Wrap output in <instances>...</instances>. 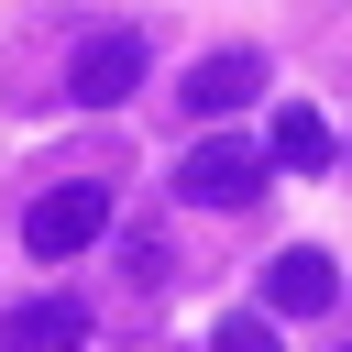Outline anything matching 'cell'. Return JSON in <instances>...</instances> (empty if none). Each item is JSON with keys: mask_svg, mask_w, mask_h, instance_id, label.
Masks as SVG:
<instances>
[{"mask_svg": "<svg viewBox=\"0 0 352 352\" xmlns=\"http://www.w3.org/2000/svg\"><path fill=\"white\" fill-rule=\"evenodd\" d=\"M143 66H154V33H143V22H88V33L66 44L55 99H77V110H121V99L143 88Z\"/></svg>", "mask_w": 352, "mask_h": 352, "instance_id": "6da1fadb", "label": "cell"}, {"mask_svg": "<svg viewBox=\"0 0 352 352\" xmlns=\"http://www.w3.org/2000/svg\"><path fill=\"white\" fill-rule=\"evenodd\" d=\"M88 242H110V187H99V176H55V187L22 209V253H33V264H77Z\"/></svg>", "mask_w": 352, "mask_h": 352, "instance_id": "7a4b0ae2", "label": "cell"}, {"mask_svg": "<svg viewBox=\"0 0 352 352\" xmlns=\"http://www.w3.org/2000/svg\"><path fill=\"white\" fill-rule=\"evenodd\" d=\"M264 176H275V165H264V143H242V132H209V143L176 154V198H187V209H253Z\"/></svg>", "mask_w": 352, "mask_h": 352, "instance_id": "3957f363", "label": "cell"}, {"mask_svg": "<svg viewBox=\"0 0 352 352\" xmlns=\"http://www.w3.org/2000/svg\"><path fill=\"white\" fill-rule=\"evenodd\" d=\"M275 77H264V55L253 44H231V55H198L187 77H176V110H198V121H231V110H253Z\"/></svg>", "mask_w": 352, "mask_h": 352, "instance_id": "277c9868", "label": "cell"}, {"mask_svg": "<svg viewBox=\"0 0 352 352\" xmlns=\"http://www.w3.org/2000/svg\"><path fill=\"white\" fill-rule=\"evenodd\" d=\"M330 297H341V275H330L319 242H286V253L264 264V319H319Z\"/></svg>", "mask_w": 352, "mask_h": 352, "instance_id": "5b68a950", "label": "cell"}, {"mask_svg": "<svg viewBox=\"0 0 352 352\" xmlns=\"http://www.w3.org/2000/svg\"><path fill=\"white\" fill-rule=\"evenodd\" d=\"M0 352H88V308L77 297H22V308H0Z\"/></svg>", "mask_w": 352, "mask_h": 352, "instance_id": "8992f818", "label": "cell"}, {"mask_svg": "<svg viewBox=\"0 0 352 352\" xmlns=\"http://www.w3.org/2000/svg\"><path fill=\"white\" fill-rule=\"evenodd\" d=\"M330 154H341V143H330V121H319L308 99H286V110L264 121V165H275V176H319Z\"/></svg>", "mask_w": 352, "mask_h": 352, "instance_id": "52a82bcc", "label": "cell"}, {"mask_svg": "<svg viewBox=\"0 0 352 352\" xmlns=\"http://www.w3.org/2000/svg\"><path fill=\"white\" fill-rule=\"evenodd\" d=\"M209 352H286V341H275V319H264V308H231V319L209 330Z\"/></svg>", "mask_w": 352, "mask_h": 352, "instance_id": "ba28073f", "label": "cell"}, {"mask_svg": "<svg viewBox=\"0 0 352 352\" xmlns=\"http://www.w3.org/2000/svg\"><path fill=\"white\" fill-rule=\"evenodd\" d=\"M121 253H132V264H121V275H132V286H143V297H154V286H165V275H176V253H165V231H132V242H121Z\"/></svg>", "mask_w": 352, "mask_h": 352, "instance_id": "9c48e42d", "label": "cell"}]
</instances>
